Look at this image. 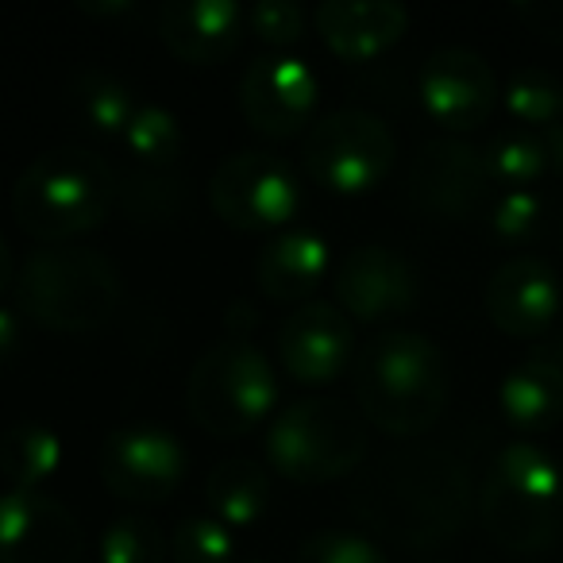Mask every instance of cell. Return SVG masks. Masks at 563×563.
<instances>
[{
  "instance_id": "19",
  "label": "cell",
  "mask_w": 563,
  "mask_h": 563,
  "mask_svg": "<svg viewBox=\"0 0 563 563\" xmlns=\"http://www.w3.org/2000/svg\"><path fill=\"white\" fill-rule=\"evenodd\" d=\"M313 27L332 55L367 63L409 32V9L398 0H324L313 12Z\"/></svg>"
},
{
  "instance_id": "31",
  "label": "cell",
  "mask_w": 563,
  "mask_h": 563,
  "mask_svg": "<svg viewBox=\"0 0 563 563\" xmlns=\"http://www.w3.org/2000/svg\"><path fill=\"white\" fill-rule=\"evenodd\" d=\"M306 9L294 0H255V4H247V32L274 51L298 43L306 35Z\"/></svg>"
},
{
  "instance_id": "39",
  "label": "cell",
  "mask_w": 563,
  "mask_h": 563,
  "mask_svg": "<svg viewBox=\"0 0 563 563\" xmlns=\"http://www.w3.org/2000/svg\"><path fill=\"white\" fill-rule=\"evenodd\" d=\"M548 347H552V352L560 355V363H563V336H560V340H552V344H548Z\"/></svg>"
},
{
  "instance_id": "21",
  "label": "cell",
  "mask_w": 563,
  "mask_h": 563,
  "mask_svg": "<svg viewBox=\"0 0 563 563\" xmlns=\"http://www.w3.org/2000/svg\"><path fill=\"white\" fill-rule=\"evenodd\" d=\"M332 266L329 240L313 228H290L274 235L255 258L258 290L274 301H306L321 286V278Z\"/></svg>"
},
{
  "instance_id": "27",
  "label": "cell",
  "mask_w": 563,
  "mask_h": 563,
  "mask_svg": "<svg viewBox=\"0 0 563 563\" xmlns=\"http://www.w3.org/2000/svg\"><path fill=\"white\" fill-rule=\"evenodd\" d=\"M124 143L147 170H166L178 163L181 147H186V132L166 104H140L124 132Z\"/></svg>"
},
{
  "instance_id": "8",
  "label": "cell",
  "mask_w": 563,
  "mask_h": 563,
  "mask_svg": "<svg viewBox=\"0 0 563 563\" xmlns=\"http://www.w3.org/2000/svg\"><path fill=\"white\" fill-rule=\"evenodd\" d=\"M398 143L383 117L367 109H336L306 135L301 163L317 186L332 194H367L390 174Z\"/></svg>"
},
{
  "instance_id": "30",
  "label": "cell",
  "mask_w": 563,
  "mask_h": 563,
  "mask_svg": "<svg viewBox=\"0 0 563 563\" xmlns=\"http://www.w3.org/2000/svg\"><path fill=\"white\" fill-rule=\"evenodd\" d=\"M298 563H390L386 552L355 529H317L306 537Z\"/></svg>"
},
{
  "instance_id": "32",
  "label": "cell",
  "mask_w": 563,
  "mask_h": 563,
  "mask_svg": "<svg viewBox=\"0 0 563 563\" xmlns=\"http://www.w3.org/2000/svg\"><path fill=\"white\" fill-rule=\"evenodd\" d=\"M540 220H544V201L537 189H501V197L490 205V232L506 243L532 240Z\"/></svg>"
},
{
  "instance_id": "24",
  "label": "cell",
  "mask_w": 563,
  "mask_h": 563,
  "mask_svg": "<svg viewBox=\"0 0 563 563\" xmlns=\"http://www.w3.org/2000/svg\"><path fill=\"white\" fill-rule=\"evenodd\" d=\"M70 101L81 124L101 135H124L135 109H140L128 81H120L117 74H104V70H81L70 81Z\"/></svg>"
},
{
  "instance_id": "1",
  "label": "cell",
  "mask_w": 563,
  "mask_h": 563,
  "mask_svg": "<svg viewBox=\"0 0 563 563\" xmlns=\"http://www.w3.org/2000/svg\"><path fill=\"white\" fill-rule=\"evenodd\" d=\"M475 509V483L448 448H406L371 463L352 490V514L401 548L460 537Z\"/></svg>"
},
{
  "instance_id": "3",
  "label": "cell",
  "mask_w": 563,
  "mask_h": 563,
  "mask_svg": "<svg viewBox=\"0 0 563 563\" xmlns=\"http://www.w3.org/2000/svg\"><path fill=\"white\" fill-rule=\"evenodd\" d=\"M16 313L66 336H89L117 317L124 301V278L93 247L47 243L24 258L12 282Z\"/></svg>"
},
{
  "instance_id": "20",
  "label": "cell",
  "mask_w": 563,
  "mask_h": 563,
  "mask_svg": "<svg viewBox=\"0 0 563 563\" xmlns=\"http://www.w3.org/2000/svg\"><path fill=\"white\" fill-rule=\"evenodd\" d=\"M498 409L517 432H544L563 417V363L548 344L506 371Z\"/></svg>"
},
{
  "instance_id": "12",
  "label": "cell",
  "mask_w": 563,
  "mask_h": 563,
  "mask_svg": "<svg viewBox=\"0 0 563 563\" xmlns=\"http://www.w3.org/2000/svg\"><path fill=\"white\" fill-rule=\"evenodd\" d=\"M336 301L352 321H394L413 313L421 298L417 266L386 243H360L336 263Z\"/></svg>"
},
{
  "instance_id": "29",
  "label": "cell",
  "mask_w": 563,
  "mask_h": 563,
  "mask_svg": "<svg viewBox=\"0 0 563 563\" xmlns=\"http://www.w3.org/2000/svg\"><path fill=\"white\" fill-rule=\"evenodd\" d=\"M235 529L217 521L212 514H189L170 532V560L174 563H232Z\"/></svg>"
},
{
  "instance_id": "9",
  "label": "cell",
  "mask_w": 563,
  "mask_h": 563,
  "mask_svg": "<svg viewBox=\"0 0 563 563\" xmlns=\"http://www.w3.org/2000/svg\"><path fill=\"white\" fill-rule=\"evenodd\" d=\"M209 205L224 224L240 232H271L306 205V186L282 155L243 147L220 158L209 178Z\"/></svg>"
},
{
  "instance_id": "37",
  "label": "cell",
  "mask_w": 563,
  "mask_h": 563,
  "mask_svg": "<svg viewBox=\"0 0 563 563\" xmlns=\"http://www.w3.org/2000/svg\"><path fill=\"white\" fill-rule=\"evenodd\" d=\"M544 140V155H548V170L552 174H563V124H552L540 132Z\"/></svg>"
},
{
  "instance_id": "5",
  "label": "cell",
  "mask_w": 563,
  "mask_h": 563,
  "mask_svg": "<svg viewBox=\"0 0 563 563\" xmlns=\"http://www.w3.org/2000/svg\"><path fill=\"white\" fill-rule=\"evenodd\" d=\"M478 517L514 555L552 548L563 537V467L532 440L506 444L478 486Z\"/></svg>"
},
{
  "instance_id": "16",
  "label": "cell",
  "mask_w": 563,
  "mask_h": 563,
  "mask_svg": "<svg viewBox=\"0 0 563 563\" xmlns=\"http://www.w3.org/2000/svg\"><path fill=\"white\" fill-rule=\"evenodd\" d=\"M486 317L514 340H537L563 309V282L544 258L514 255L486 278Z\"/></svg>"
},
{
  "instance_id": "28",
  "label": "cell",
  "mask_w": 563,
  "mask_h": 563,
  "mask_svg": "<svg viewBox=\"0 0 563 563\" xmlns=\"http://www.w3.org/2000/svg\"><path fill=\"white\" fill-rule=\"evenodd\" d=\"M97 552H101V563H166L170 540L163 537V529L151 517L124 514L104 525Z\"/></svg>"
},
{
  "instance_id": "40",
  "label": "cell",
  "mask_w": 563,
  "mask_h": 563,
  "mask_svg": "<svg viewBox=\"0 0 563 563\" xmlns=\"http://www.w3.org/2000/svg\"><path fill=\"white\" fill-rule=\"evenodd\" d=\"M243 563H266V560H243Z\"/></svg>"
},
{
  "instance_id": "10",
  "label": "cell",
  "mask_w": 563,
  "mask_h": 563,
  "mask_svg": "<svg viewBox=\"0 0 563 563\" xmlns=\"http://www.w3.org/2000/svg\"><path fill=\"white\" fill-rule=\"evenodd\" d=\"M189 467L186 444L170 429L135 421L112 429L97 455L101 483L132 506H163L174 498Z\"/></svg>"
},
{
  "instance_id": "15",
  "label": "cell",
  "mask_w": 563,
  "mask_h": 563,
  "mask_svg": "<svg viewBox=\"0 0 563 563\" xmlns=\"http://www.w3.org/2000/svg\"><path fill=\"white\" fill-rule=\"evenodd\" d=\"M490 186L494 181L486 174L483 147L460 140V135L421 143L409 163V194L424 212L440 220L471 217Z\"/></svg>"
},
{
  "instance_id": "34",
  "label": "cell",
  "mask_w": 563,
  "mask_h": 563,
  "mask_svg": "<svg viewBox=\"0 0 563 563\" xmlns=\"http://www.w3.org/2000/svg\"><path fill=\"white\" fill-rule=\"evenodd\" d=\"M514 12L544 40L563 43V0H517Z\"/></svg>"
},
{
  "instance_id": "4",
  "label": "cell",
  "mask_w": 563,
  "mask_h": 563,
  "mask_svg": "<svg viewBox=\"0 0 563 563\" xmlns=\"http://www.w3.org/2000/svg\"><path fill=\"white\" fill-rule=\"evenodd\" d=\"M120 181L101 155L86 147H51L20 170L12 212L20 228L43 243H66L109 220Z\"/></svg>"
},
{
  "instance_id": "26",
  "label": "cell",
  "mask_w": 563,
  "mask_h": 563,
  "mask_svg": "<svg viewBox=\"0 0 563 563\" xmlns=\"http://www.w3.org/2000/svg\"><path fill=\"white\" fill-rule=\"evenodd\" d=\"M483 155H486V174H490V181L506 189H532V181L552 174L548 170L540 132H525V128L494 135L490 147H483Z\"/></svg>"
},
{
  "instance_id": "14",
  "label": "cell",
  "mask_w": 563,
  "mask_h": 563,
  "mask_svg": "<svg viewBox=\"0 0 563 563\" xmlns=\"http://www.w3.org/2000/svg\"><path fill=\"white\" fill-rule=\"evenodd\" d=\"M240 109L255 132L274 140L298 135L313 120L317 74L290 51H263L240 78Z\"/></svg>"
},
{
  "instance_id": "23",
  "label": "cell",
  "mask_w": 563,
  "mask_h": 563,
  "mask_svg": "<svg viewBox=\"0 0 563 563\" xmlns=\"http://www.w3.org/2000/svg\"><path fill=\"white\" fill-rule=\"evenodd\" d=\"M63 463V440L40 421H20L0 437V475L16 490H43Z\"/></svg>"
},
{
  "instance_id": "38",
  "label": "cell",
  "mask_w": 563,
  "mask_h": 563,
  "mask_svg": "<svg viewBox=\"0 0 563 563\" xmlns=\"http://www.w3.org/2000/svg\"><path fill=\"white\" fill-rule=\"evenodd\" d=\"M12 282H16V258H12L9 240H4V232H0V294L9 290Z\"/></svg>"
},
{
  "instance_id": "7",
  "label": "cell",
  "mask_w": 563,
  "mask_h": 563,
  "mask_svg": "<svg viewBox=\"0 0 563 563\" xmlns=\"http://www.w3.org/2000/svg\"><path fill=\"white\" fill-rule=\"evenodd\" d=\"M186 401L205 432L232 440L266 421L278 401V375L247 336H224L197 355Z\"/></svg>"
},
{
  "instance_id": "2",
  "label": "cell",
  "mask_w": 563,
  "mask_h": 563,
  "mask_svg": "<svg viewBox=\"0 0 563 563\" xmlns=\"http://www.w3.org/2000/svg\"><path fill=\"white\" fill-rule=\"evenodd\" d=\"M452 394L448 355L421 332H378L355 360V398L390 437H421L444 417Z\"/></svg>"
},
{
  "instance_id": "36",
  "label": "cell",
  "mask_w": 563,
  "mask_h": 563,
  "mask_svg": "<svg viewBox=\"0 0 563 563\" xmlns=\"http://www.w3.org/2000/svg\"><path fill=\"white\" fill-rule=\"evenodd\" d=\"M78 9L86 16H128L135 12V0H78Z\"/></svg>"
},
{
  "instance_id": "25",
  "label": "cell",
  "mask_w": 563,
  "mask_h": 563,
  "mask_svg": "<svg viewBox=\"0 0 563 563\" xmlns=\"http://www.w3.org/2000/svg\"><path fill=\"white\" fill-rule=\"evenodd\" d=\"M509 120L525 132H544L563 124V81L548 70H517L501 89Z\"/></svg>"
},
{
  "instance_id": "17",
  "label": "cell",
  "mask_w": 563,
  "mask_h": 563,
  "mask_svg": "<svg viewBox=\"0 0 563 563\" xmlns=\"http://www.w3.org/2000/svg\"><path fill=\"white\" fill-rule=\"evenodd\" d=\"M355 355L352 317L332 301H301L278 324V363L298 383H332Z\"/></svg>"
},
{
  "instance_id": "22",
  "label": "cell",
  "mask_w": 563,
  "mask_h": 563,
  "mask_svg": "<svg viewBox=\"0 0 563 563\" xmlns=\"http://www.w3.org/2000/svg\"><path fill=\"white\" fill-rule=\"evenodd\" d=\"M205 498L217 521H224L228 529H251L258 525L274 506L271 475H266L263 463L255 460H220L209 471V483H205Z\"/></svg>"
},
{
  "instance_id": "35",
  "label": "cell",
  "mask_w": 563,
  "mask_h": 563,
  "mask_svg": "<svg viewBox=\"0 0 563 563\" xmlns=\"http://www.w3.org/2000/svg\"><path fill=\"white\" fill-rule=\"evenodd\" d=\"M20 344H24V317L0 306V367L20 352Z\"/></svg>"
},
{
  "instance_id": "33",
  "label": "cell",
  "mask_w": 563,
  "mask_h": 563,
  "mask_svg": "<svg viewBox=\"0 0 563 563\" xmlns=\"http://www.w3.org/2000/svg\"><path fill=\"white\" fill-rule=\"evenodd\" d=\"M120 201L135 220H166L174 217L178 201H186V189L178 186V178H158V170H143L132 174L128 186H120Z\"/></svg>"
},
{
  "instance_id": "18",
  "label": "cell",
  "mask_w": 563,
  "mask_h": 563,
  "mask_svg": "<svg viewBox=\"0 0 563 563\" xmlns=\"http://www.w3.org/2000/svg\"><path fill=\"white\" fill-rule=\"evenodd\" d=\"M158 40L174 58L212 66L235 51L247 27V9L235 0H166L155 12Z\"/></svg>"
},
{
  "instance_id": "11",
  "label": "cell",
  "mask_w": 563,
  "mask_h": 563,
  "mask_svg": "<svg viewBox=\"0 0 563 563\" xmlns=\"http://www.w3.org/2000/svg\"><path fill=\"white\" fill-rule=\"evenodd\" d=\"M86 529L63 498L47 490L0 494V563H81Z\"/></svg>"
},
{
  "instance_id": "6",
  "label": "cell",
  "mask_w": 563,
  "mask_h": 563,
  "mask_svg": "<svg viewBox=\"0 0 563 563\" xmlns=\"http://www.w3.org/2000/svg\"><path fill=\"white\" fill-rule=\"evenodd\" d=\"M367 424L336 398H301L266 424V460L294 483H332L363 467Z\"/></svg>"
},
{
  "instance_id": "13",
  "label": "cell",
  "mask_w": 563,
  "mask_h": 563,
  "mask_svg": "<svg viewBox=\"0 0 563 563\" xmlns=\"http://www.w3.org/2000/svg\"><path fill=\"white\" fill-rule=\"evenodd\" d=\"M417 93L432 120L444 132H475L490 120L501 101L490 63L471 47H437L421 63Z\"/></svg>"
}]
</instances>
